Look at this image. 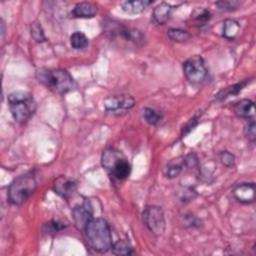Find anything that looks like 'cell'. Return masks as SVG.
<instances>
[{"mask_svg":"<svg viewBox=\"0 0 256 256\" xmlns=\"http://www.w3.org/2000/svg\"><path fill=\"white\" fill-rule=\"evenodd\" d=\"M37 80L56 94H65L76 88V83L65 69L40 68L36 71Z\"/></svg>","mask_w":256,"mask_h":256,"instance_id":"cell-1","label":"cell"},{"mask_svg":"<svg viewBox=\"0 0 256 256\" xmlns=\"http://www.w3.org/2000/svg\"><path fill=\"white\" fill-rule=\"evenodd\" d=\"M84 233L91 248L99 253H106L113 245L111 229L103 218H92L85 226Z\"/></svg>","mask_w":256,"mask_h":256,"instance_id":"cell-2","label":"cell"},{"mask_svg":"<svg viewBox=\"0 0 256 256\" xmlns=\"http://www.w3.org/2000/svg\"><path fill=\"white\" fill-rule=\"evenodd\" d=\"M101 163L113 180L123 181L131 173V164L128 159L121 151L115 148H107L103 151Z\"/></svg>","mask_w":256,"mask_h":256,"instance_id":"cell-3","label":"cell"},{"mask_svg":"<svg viewBox=\"0 0 256 256\" xmlns=\"http://www.w3.org/2000/svg\"><path fill=\"white\" fill-rule=\"evenodd\" d=\"M8 107L14 120L22 124L31 118L37 106L31 94L24 91H15L8 95Z\"/></svg>","mask_w":256,"mask_h":256,"instance_id":"cell-4","label":"cell"},{"mask_svg":"<svg viewBox=\"0 0 256 256\" xmlns=\"http://www.w3.org/2000/svg\"><path fill=\"white\" fill-rule=\"evenodd\" d=\"M104 31L106 35L114 41H118L121 43H126L134 46H140L143 44L145 40V36L142 31L125 26L124 24L113 20L107 19L104 22Z\"/></svg>","mask_w":256,"mask_h":256,"instance_id":"cell-5","label":"cell"},{"mask_svg":"<svg viewBox=\"0 0 256 256\" xmlns=\"http://www.w3.org/2000/svg\"><path fill=\"white\" fill-rule=\"evenodd\" d=\"M37 189L34 172L30 171L15 178L8 187V200L13 205L24 203Z\"/></svg>","mask_w":256,"mask_h":256,"instance_id":"cell-6","label":"cell"},{"mask_svg":"<svg viewBox=\"0 0 256 256\" xmlns=\"http://www.w3.org/2000/svg\"><path fill=\"white\" fill-rule=\"evenodd\" d=\"M143 223L147 229L155 236H160L164 233L166 223L163 210L159 206H147L142 213Z\"/></svg>","mask_w":256,"mask_h":256,"instance_id":"cell-7","label":"cell"},{"mask_svg":"<svg viewBox=\"0 0 256 256\" xmlns=\"http://www.w3.org/2000/svg\"><path fill=\"white\" fill-rule=\"evenodd\" d=\"M183 73L190 83L200 84L206 79L208 72L203 58L194 55L183 63Z\"/></svg>","mask_w":256,"mask_h":256,"instance_id":"cell-8","label":"cell"},{"mask_svg":"<svg viewBox=\"0 0 256 256\" xmlns=\"http://www.w3.org/2000/svg\"><path fill=\"white\" fill-rule=\"evenodd\" d=\"M104 108L110 112L127 111L135 104V99L130 95H114L104 99Z\"/></svg>","mask_w":256,"mask_h":256,"instance_id":"cell-9","label":"cell"},{"mask_svg":"<svg viewBox=\"0 0 256 256\" xmlns=\"http://www.w3.org/2000/svg\"><path fill=\"white\" fill-rule=\"evenodd\" d=\"M74 223L79 230L84 231L87 223L93 218L92 205L88 199H84L81 204H77L72 210Z\"/></svg>","mask_w":256,"mask_h":256,"instance_id":"cell-10","label":"cell"},{"mask_svg":"<svg viewBox=\"0 0 256 256\" xmlns=\"http://www.w3.org/2000/svg\"><path fill=\"white\" fill-rule=\"evenodd\" d=\"M76 182L66 176H59L53 183V190L60 197L69 200L76 191Z\"/></svg>","mask_w":256,"mask_h":256,"instance_id":"cell-11","label":"cell"},{"mask_svg":"<svg viewBox=\"0 0 256 256\" xmlns=\"http://www.w3.org/2000/svg\"><path fill=\"white\" fill-rule=\"evenodd\" d=\"M233 197L240 203L250 204L255 200V183H241L234 187L232 190Z\"/></svg>","mask_w":256,"mask_h":256,"instance_id":"cell-12","label":"cell"},{"mask_svg":"<svg viewBox=\"0 0 256 256\" xmlns=\"http://www.w3.org/2000/svg\"><path fill=\"white\" fill-rule=\"evenodd\" d=\"M97 14V6L91 2L77 3L71 11L74 18H93Z\"/></svg>","mask_w":256,"mask_h":256,"instance_id":"cell-13","label":"cell"},{"mask_svg":"<svg viewBox=\"0 0 256 256\" xmlns=\"http://www.w3.org/2000/svg\"><path fill=\"white\" fill-rule=\"evenodd\" d=\"M234 113L241 118L251 119L255 115L254 102L250 99H242L238 101L233 107Z\"/></svg>","mask_w":256,"mask_h":256,"instance_id":"cell-14","label":"cell"},{"mask_svg":"<svg viewBox=\"0 0 256 256\" xmlns=\"http://www.w3.org/2000/svg\"><path fill=\"white\" fill-rule=\"evenodd\" d=\"M172 9L173 7L170 4L166 2H161L153 9V12H152L153 21L158 25H164L170 18Z\"/></svg>","mask_w":256,"mask_h":256,"instance_id":"cell-15","label":"cell"},{"mask_svg":"<svg viewBox=\"0 0 256 256\" xmlns=\"http://www.w3.org/2000/svg\"><path fill=\"white\" fill-rule=\"evenodd\" d=\"M153 1L151 0H133V1H125L122 3V10L128 14H139L143 12L149 5H151Z\"/></svg>","mask_w":256,"mask_h":256,"instance_id":"cell-16","label":"cell"},{"mask_svg":"<svg viewBox=\"0 0 256 256\" xmlns=\"http://www.w3.org/2000/svg\"><path fill=\"white\" fill-rule=\"evenodd\" d=\"M184 166H185L184 156H180L175 159H172L168 162V164L164 170V175L167 178L173 179L180 174V172L182 171V168Z\"/></svg>","mask_w":256,"mask_h":256,"instance_id":"cell-17","label":"cell"},{"mask_svg":"<svg viewBox=\"0 0 256 256\" xmlns=\"http://www.w3.org/2000/svg\"><path fill=\"white\" fill-rule=\"evenodd\" d=\"M249 83V81L247 80H244V81H241L239 83H236L234 85H231V86H228L224 89H222L216 96H215V99L216 100H224L230 96H234V95H238L242 89Z\"/></svg>","mask_w":256,"mask_h":256,"instance_id":"cell-18","label":"cell"},{"mask_svg":"<svg viewBox=\"0 0 256 256\" xmlns=\"http://www.w3.org/2000/svg\"><path fill=\"white\" fill-rule=\"evenodd\" d=\"M240 32V25L234 19H226L223 23V37L227 40H234Z\"/></svg>","mask_w":256,"mask_h":256,"instance_id":"cell-19","label":"cell"},{"mask_svg":"<svg viewBox=\"0 0 256 256\" xmlns=\"http://www.w3.org/2000/svg\"><path fill=\"white\" fill-rule=\"evenodd\" d=\"M111 251L115 255H131L134 254L133 247L126 239L118 240L117 242L113 243L111 247Z\"/></svg>","mask_w":256,"mask_h":256,"instance_id":"cell-20","label":"cell"},{"mask_svg":"<svg viewBox=\"0 0 256 256\" xmlns=\"http://www.w3.org/2000/svg\"><path fill=\"white\" fill-rule=\"evenodd\" d=\"M167 36L169 37L170 40L177 43L186 42L191 38V34L188 31L179 28H170L167 31Z\"/></svg>","mask_w":256,"mask_h":256,"instance_id":"cell-21","label":"cell"},{"mask_svg":"<svg viewBox=\"0 0 256 256\" xmlns=\"http://www.w3.org/2000/svg\"><path fill=\"white\" fill-rule=\"evenodd\" d=\"M70 45L76 50L84 49L88 46V38L84 33L76 31L70 36Z\"/></svg>","mask_w":256,"mask_h":256,"instance_id":"cell-22","label":"cell"},{"mask_svg":"<svg viewBox=\"0 0 256 256\" xmlns=\"http://www.w3.org/2000/svg\"><path fill=\"white\" fill-rule=\"evenodd\" d=\"M143 118L148 124L156 125L161 121L162 115L159 113V111H157L153 108L146 107L143 110Z\"/></svg>","mask_w":256,"mask_h":256,"instance_id":"cell-23","label":"cell"},{"mask_svg":"<svg viewBox=\"0 0 256 256\" xmlns=\"http://www.w3.org/2000/svg\"><path fill=\"white\" fill-rule=\"evenodd\" d=\"M192 18L199 23H206L210 20L211 13L209 10L203 7H198L192 12Z\"/></svg>","mask_w":256,"mask_h":256,"instance_id":"cell-24","label":"cell"},{"mask_svg":"<svg viewBox=\"0 0 256 256\" xmlns=\"http://www.w3.org/2000/svg\"><path fill=\"white\" fill-rule=\"evenodd\" d=\"M30 31H31V36L32 38L36 41V42H43L46 40V37L44 35L43 29L41 24L38 21H35L31 24L30 27Z\"/></svg>","mask_w":256,"mask_h":256,"instance_id":"cell-25","label":"cell"},{"mask_svg":"<svg viewBox=\"0 0 256 256\" xmlns=\"http://www.w3.org/2000/svg\"><path fill=\"white\" fill-rule=\"evenodd\" d=\"M244 134L249 141H251V142L255 141V139H256V124L253 120H250L248 122V124H246V126L244 128Z\"/></svg>","mask_w":256,"mask_h":256,"instance_id":"cell-26","label":"cell"},{"mask_svg":"<svg viewBox=\"0 0 256 256\" xmlns=\"http://www.w3.org/2000/svg\"><path fill=\"white\" fill-rule=\"evenodd\" d=\"M219 158L221 163L226 167H231L235 164V156L229 151H222L219 154Z\"/></svg>","mask_w":256,"mask_h":256,"instance_id":"cell-27","label":"cell"},{"mask_svg":"<svg viewBox=\"0 0 256 256\" xmlns=\"http://www.w3.org/2000/svg\"><path fill=\"white\" fill-rule=\"evenodd\" d=\"M63 228H65V225L62 222H59L56 220H52L49 223L45 224V232L47 233H51V232L55 233L62 230Z\"/></svg>","mask_w":256,"mask_h":256,"instance_id":"cell-28","label":"cell"},{"mask_svg":"<svg viewBox=\"0 0 256 256\" xmlns=\"http://www.w3.org/2000/svg\"><path fill=\"white\" fill-rule=\"evenodd\" d=\"M215 4L221 10H229L230 11V10L238 8L241 3L238 1H219V2H216Z\"/></svg>","mask_w":256,"mask_h":256,"instance_id":"cell-29","label":"cell"},{"mask_svg":"<svg viewBox=\"0 0 256 256\" xmlns=\"http://www.w3.org/2000/svg\"><path fill=\"white\" fill-rule=\"evenodd\" d=\"M184 163H185V166L189 168H194L198 164V158L194 153H190L184 156Z\"/></svg>","mask_w":256,"mask_h":256,"instance_id":"cell-30","label":"cell"},{"mask_svg":"<svg viewBox=\"0 0 256 256\" xmlns=\"http://www.w3.org/2000/svg\"><path fill=\"white\" fill-rule=\"evenodd\" d=\"M196 124H197V118H196V117H194V118L190 119V121L187 123V125L183 128V131H182V137H184L187 133H189V132L193 129V127H195V126H196Z\"/></svg>","mask_w":256,"mask_h":256,"instance_id":"cell-31","label":"cell"},{"mask_svg":"<svg viewBox=\"0 0 256 256\" xmlns=\"http://www.w3.org/2000/svg\"><path fill=\"white\" fill-rule=\"evenodd\" d=\"M4 33H5V24H4L3 20H1V35H2V38L4 37Z\"/></svg>","mask_w":256,"mask_h":256,"instance_id":"cell-32","label":"cell"}]
</instances>
